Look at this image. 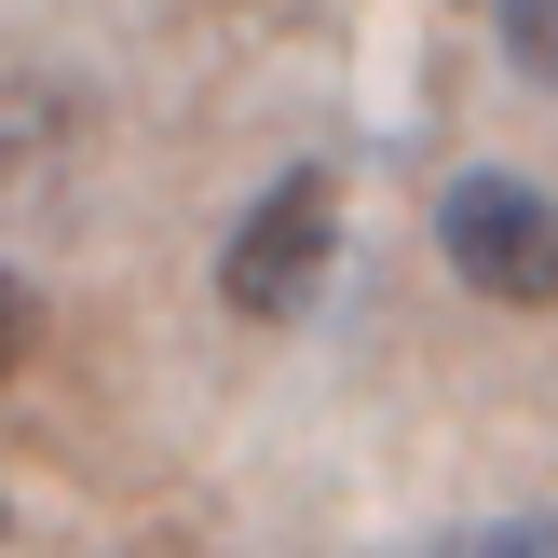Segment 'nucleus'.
I'll return each instance as SVG.
<instances>
[{
  "mask_svg": "<svg viewBox=\"0 0 558 558\" xmlns=\"http://www.w3.org/2000/svg\"><path fill=\"white\" fill-rule=\"evenodd\" d=\"M463 558H558V518H532V532H490V545H463Z\"/></svg>",
  "mask_w": 558,
  "mask_h": 558,
  "instance_id": "4",
  "label": "nucleus"
},
{
  "mask_svg": "<svg viewBox=\"0 0 558 558\" xmlns=\"http://www.w3.org/2000/svg\"><path fill=\"white\" fill-rule=\"evenodd\" d=\"M436 245L463 259V287H477V300H518V314H545V300H558V205H545L532 178H450Z\"/></svg>",
  "mask_w": 558,
  "mask_h": 558,
  "instance_id": "2",
  "label": "nucleus"
},
{
  "mask_svg": "<svg viewBox=\"0 0 558 558\" xmlns=\"http://www.w3.org/2000/svg\"><path fill=\"white\" fill-rule=\"evenodd\" d=\"M327 245H341V191H327V163H300V178H272L259 205L232 218V259H218V300L259 327H287L300 300L327 287Z\"/></svg>",
  "mask_w": 558,
  "mask_h": 558,
  "instance_id": "1",
  "label": "nucleus"
},
{
  "mask_svg": "<svg viewBox=\"0 0 558 558\" xmlns=\"http://www.w3.org/2000/svg\"><path fill=\"white\" fill-rule=\"evenodd\" d=\"M490 27H505V54H518L532 82H558V0H505Z\"/></svg>",
  "mask_w": 558,
  "mask_h": 558,
  "instance_id": "3",
  "label": "nucleus"
},
{
  "mask_svg": "<svg viewBox=\"0 0 558 558\" xmlns=\"http://www.w3.org/2000/svg\"><path fill=\"white\" fill-rule=\"evenodd\" d=\"M14 354H27V287L0 272V368H14Z\"/></svg>",
  "mask_w": 558,
  "mask_h": 558,
  "instance_id": "5",
  "label": "nucleus"
}]
</instances>
